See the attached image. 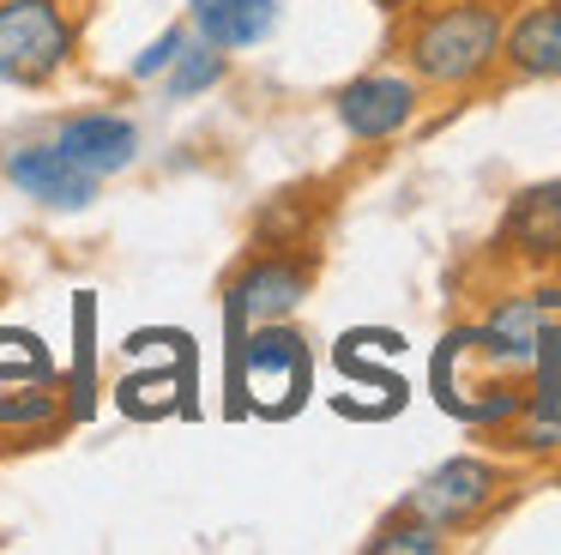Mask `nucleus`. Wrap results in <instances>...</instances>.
Segmentation results:
<instances>
[{
	"label": "nucleus",
	"mask_w": 561,
	"mask_h": 555,
	"mask_svg": "<svg viewBox=\"0 0 561 555\" xmlns=\"http://www.w3.org/2000/svg\"><path fill=\"white\" fill-rule=\"evenodd\" d=\"M507 0H423L399 19V60L423 91H477L501 67Z\"/></svg>",
	"instance_id": "1"
},
{
	"label": "nucleus",
	"mask_w": 561,
	"mask_h": 555,
	"mask_svg": "<svg viewBox=\"0 0 561 555\" xmlns=\"http://www.w3.org/2000/svg\"><path fill=\"white\" fill-rule=\"evenodd\" d=\"M314 393V344L290 320H236L224 314V417L290 422Z\"/></svg>",
	"instance_id": "2"
},
{
	"label": "nucleus",
	"mask_w": 561,
	"mask_h": 555,
	"mask_svg": "<svg viewBox=\"0 0 561 555\" xmlns=\"http://www.w3.org/2000/svg\"><path fill=\"white\" fill-rule=\"evenodd\" d=\"M98 0H0V84L49 91L79 67Z\"/></svg>",
	"instance_id": "3"
},
{
	"label": "nucleus",
	"mask_w": 561,
	"mask_h": 555,
	"mask_svg": "<svg viewBox=\"0 0 561 555\" xmlns=\"http://www.w3.org/2000/svg\"><path fill=\"white\" fill-rule=\"evenodd\" d=\"M561 320V272H531V284H513L471 320V344L489 374H531L549 326Z\"/></svg>",
	"instance_id": "4"
},
{
	"label": "nucleus",
	"mask_w": 561,
	"mask_h": 555,
	"mask_svg": "<svg viewBox=\"0 0 561 555\" xmlns=\"http://www.w3.org/2000/svg\"><path fill=\"white\" fill-rule=\"evenodd\" d=\"M507 483H513V471L501 465V458H489V453H453V458H440L428 477H416V489L404 495L399 507L459 537V531H477L489 513H495L501 495H507Z\"/></svg>",
	"instance_id": "5"
},
{
	"label": "nucleus",
	"mask_w": 561,
	"mask_h": 555,
	"mask_svg": "<svg viewBox=\"0 0 561 555\" xmlns=\"http://www.w3.org/2000/svg\"><path fill=\"white\" fill-rule=\"evenodd\" d=\"M320 253L314 248H248L242 265L224 284V314L260 326V320H296L308 296H314Z\"/></svg>",
	"instance_id": "6"
},
{
	"label": "nucleus",
	"mask_w": 561,
	"mask_h": 555,
	"mask_svg": "<svg viewBox=\"0 0 561 555\" xmlns=\"http://www.w3.org/2000/svg\"><path fill=\"white\" fill-rule=\"evenodd\" d=\"M423 115V79L404 67H368L332 91V121L356 145H392Z\"/></svg>",
	"instance_id": "7"
},
{
	"label": "nucleus",
	"mask_w": 561,
	"mask_h": 555,
	"mask_svg": "<svg viewBox=\"0 0 561 555\" xmlns=\"http://www.w3.org/2000/svg\"><path fill=\"white\" fill-rule=\"evenodd\" d=\"M0 181H7L19 200L43 205V212H61V217H79L103 200V181L91 175V169H79L49 133H43V139H19L13 151L0 157Z\"/></svg>",
	"instance_id": "8"
},
{
	"label": "nucleus",
	"mask_w": 561,
	"mask_h": 555,
	"mask_svg": "<svg viewBox=\"0 0 561 555\" xmlns=\"http://www.w3.org/2000/svg\"><path fill=\"white\" fill-rule=\"evenodd\" d=\"M495 253L519 272H561V181H531L495 224Z\"/></svg>",
	"instance_id": "9"
},
{
	"label": "nucleus",
	"mask_w": 561,
	"mask_h": 555,
	"mask_svg": "<svg viewBox=\"0 0 561 555\" xmlns=\"http://www.w3.org/2000/svg\"><path fill=\"white\" fill-rule=\"evenodd\" d=\"M49 139L61 145L79 169H91L98 181L134 169L139 163V145H146V139H139V121L122 115V109H73V115L55 121Z\"/></svg>",
	"instance_id": "10"
},
{
	"label": "nucleus",
	"mask_w": 561,
	"mask_h": 555,
	"mask_svg": "<svg viewBox=\"0 0 561 555\" xmlns=\"http://www.w3.org/2000/svg\"><path fill=\"white\" fill-rule=\"evenodd\" d=\"M495 446L513 458H561V369L556 362H531V374H525V405L495 434Z\"/></svg>",
	"instance_id": "11"
},
{
	"label": "nucleus",
	"mask_w": 561,
	"mask_h": 555,
	"mask_svg": "<svg viewBox=\"0 0 561 555\" xmlns=\"http://www.w3.org/2000/svg\"><path fill=\"white\" fill-rule=\"evenodd\" d=\"M73 429L61 405V381H25L0 386V453H37Z\"/></svg>",
	"instance_id": "12"
},
{
	"label": "nucleus",
	"mask_w": 561,
	"mask_h": 555,
	"mask_svg": "<svg viewBox=\"0 0 561 555\" xmlns=\"http://www.w3.org/2000/svg\"><path fill=\"white\" fill-rule=\"evenodd\" d=\"M278 24L284 0H187V31L224 55H248V48L272 43Z\"/></svg>",
	"instance_id": "13"
},
{
	"label": "nucleus",
	"mask_w": 561,
	"mask_h": 555,
	"mask_svg": "<svg viewBox=\"0 0 561 555\" xmlns=\"http://www.w3.org/2000/svg\"><path fill=\"white\" fill-rule=\"evenodd\" d=\"M501 67L513 79H561V0H525L501 36Z\"/></svg>",
	"instance_id": "14"
},
{
	"label": "nucleus",
	"mask_w": 561,
	"mask_h": 555,
	"mask_svg": "<svg viewBox=\"0 0 561 555\" xmlns=\"http://www.w3.org/2000/svg\"><path fill=\"white\" fill-rule=\"evenodd\" d=\"M61 405L67 422H91L103 405V381H98V296L73 290V362L61 369Z\"/></svg>",
	"instance_id": "15"
},
{
	"label": "nucleus",
	"mask_w": 561,
	"mask_h": 555,
	"mask_svg": "<svg viewBox=\"0 0 561 555\" xmlns=\"http://www.w3.org/2000/svg\"><path fill=\"white\" fill-rule=\"evenodd\" d=\"M327 205L314 200V188H278L254 205L248 217V248H314V229Z\"/></svg>",
	"instance_id": "16"
},
{
	"label": "nucleus",
	"mask_w": 561,
	"mask_h": 555,
	"mask_svg": "<svg viewBox=\"0 0 561 555\" xmlns=\"http://www.w3.org/2000/svg\"><path fill=\"white\" fill-rule=\"evenodd\" d=\"M224 79H230V55L211 48V43H199V36H187V48L158 79V91H163V103H199V97H211Z\"/></svg>",
	"instance_id": "17"
},
{
	"label": "nucleus",
	"mask_w": 561,
	"mask_h": 555,
	"mask_svg": "<svg viewBox=\"0 0 561 555\" xmlns=\"http://www.w3.org/2000/svg\"><path fill=\"white\" fill-rule=\"evenodd\" d=\"M447 543H453V531H440V525H428V519L399 507V513L380 519L363 537V555H447Z\"/></svg>",
	"instance_id": "18"
},
{
	"label": "nucleus",
	"mask_w": 561,
	"mask_h": 555,
	"mask_svg": "<svg viewBox=\"0 0 561 555\" xmlns=\"http://www.w3.org/2000/svg\"><path fill=\"white\" fill-rule=\"evenodd\" d=\"M25 381H61V362L49 356V344L31 326H0V386Z\"/></svg>",
	"instance_id": "19"
},
{
	"label": "nucleus",
	"mask_w": 561,
	"mask_h": 555,
	"mask_svg": "<svg viewBox=\"0 0 561 555\" xmlns=\"http://www.w3.org/2000/svg\"><path fill=\"white\" fill-rule=\"evenodd\" d=\"M187 36H194V31H187V19L163 24V31L151 36V43L139 48L134 60H127V84H158L163 72H170V60H175V55H182V48H187Z\"/></svg>",
	"instance_id": "20"
},
{
	"label": "nucleus",
	"mask_w": 561,
	"mask_h": 555,
	"mask_svg": "<svg viewBox=\"0 0 561 555\" xmlns=\"http://www.w3.org/2000/svg\"><path fill=\"white\" fill-rule=\"evenodd\" d=\"M368 7H380L387 19H404V12H411V7H423V0H368Z\"/></svg>",
	"instance_id": "21"
}]
</instances>
